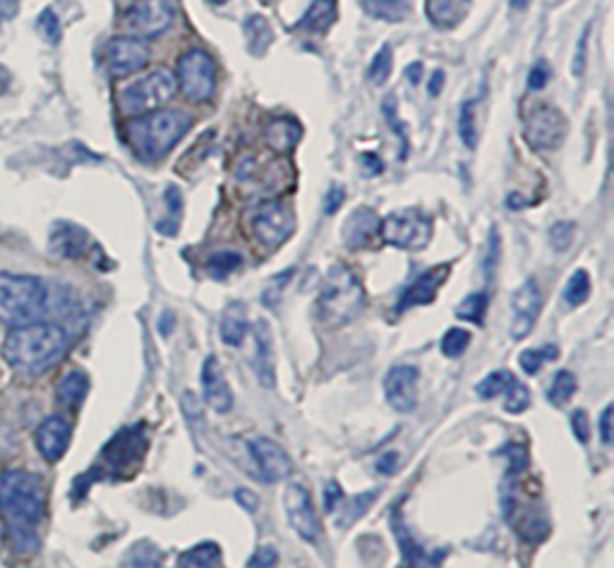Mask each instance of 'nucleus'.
Wrapping results in <instances>:
<instances>
[{
	"label": "nucleus",
	"mask_w": 614,
	"mask_h": 568,
	"mask_svg": "<svg viewBox=\"0 0 614 568\" xmlns=\"http://www.w3.org/2000/svg\"><path fill=\"white\" fill-rule=\"evenodd\" d=\"M178 568H224L221 549L214 542H202V545L188 549L180 557Z\"/></svg>",
	"instance_id": "nucleus-32"
},
{
	"label": "nucleus",
	"mask_w": 614,
	"mask_h": 568,
	"mask_svg": "<svg viewBox=\"0 0 614 568\" xmlns=\"http://www.w3.org/2000/svg\"><path fill=\"white\" fill-rule=\"evenodd\" d=\"M255 358H252V370H255L257 379L264 389H274L276 384V358H274V338H272V326L264 319L255 324Z\"/></svg>",
	"instance_id": "nucleus-21"
},
{
	"label": "nucleus",
	"mask_w": 614,
	"mask_h": 568,
	"mask_svg": "<svg viewBox=\"0 0 614 568\" xmlns=\"http://www.w3.org/2000/svg\"><path fill=\"white\" fill-rule=\"evenodd\" d=\"M531 5V0H511V8L514 10H526Z\"/></svg>",
	"instance_id": "nucleus-61"
},
{
	"label": "nucleus",
	"mask_w": 614,
	"mask_h": 568,
	"mask_svg": "<svg viewBox=\"0 0 614 568\" xmlns=\"http://www.w3.org/2000/svg\"><path fill=\"white\" fill-rule=\"evenodd\" d=\"M341 499H343L341 487L336 485V482H327V485H324V509H327L329 513L336 511V506L341 504Z\"/></svg>",
	"instance_id": "nucleus-52"
},
{
	"label": "nucleus",
	"mask_w": 614,
	"mask_h": 568,
	"mask_svg": "<svg viewBox=\"0 0 614 568\" xmlns=\"http://www.w3.org/2000/svg\"><path fill=\"white\" fill-rule=\"evenodd\" d=\"M370 3L375 5H382V8H391V5H399L401 0H370Z\"/></svg>",
	"instance_id": "nucleus-62"
},
{
	"label": "nucleus",
	"mask_w": 614,
	"mask_h": 568,
	"mask_svg": "<svg viewBox=\"0 0 614 568\" xmlns=\"http://www.w3.org/2000/svg\"><path fill=\"white\" fill-rule=\"evenodd\" d=\"M504 410L511 415H521L523 410H528L531 406V394H528V389L521 382H511L507 386V391H504Z\"/></svg>",
	"instance_id": "nucleus-41"
},
{
	"label": "nucleus",
	"mask_w": 614,
	"mask_h": 568,
	"mask_svg": "<svg viewBox=\"0 0 614 568\" xmlns=\"http://www.w3.org/2000/svg\"><path fill=\"white\" fill-rule=\"evenodd\" d=\"M202 394L204 403L214 413H228L233 408V391L226 382V374L221 370L216 355H209L202 365Z\"/></svg>",
	"instance_id": "nucleus-20"
},
{
	"label": "nucleus",
	"mask_w": 614,
	"mask_h": 568,
	"mask_svg": "<svg viewBox=\"0 0 614 568\" xmlns=\"http://www.w3.org/2000/svg\"><path fill=\"white\" fill-rule=\"evenodd\" d=\"M365 310V290L358 276L343 264H334L317 298L319 319L329 326L351 324Z\"/></svg>",
	"instance_id": "nucleus-4"
},
{
	"label": "nucleus",
	"mask_w": 614,
	"mask_h": 568,
	"mask_svg": "<svg viewBox=\"0 0 614 568\" xmlns=\"http://www.w3.org/2000/svg\"><path fill=\"white\" fill-rule=\"evenodd\" d=\"M468 5H471V0H427L425 10L435 27L451 29L466 17Z\"/></svg>",
	"instance_id": "nucleus-26"
},
{
	"label": "nucleus",
	"mask_w": 614,
	"mask_h": 568,
	"mask_svg": "<svg viewBox=\"0 0 614 568\" xmlns=\"http://www.w3.org/2000/svg\"><path fill=\"white\" fill-rule=\"evenodd\" d=\"M250 233L264 250H279L296 233V214L279 199H267L252 209Z\"/></svg>",
	"instance_id": "nucleus-9"
},
{
	"label": "nucleus",
	"mask_w": 614,
	"mask_h": 568,
	"mask_svg": "<svg viewBox=\"0 0 614 568\" xmlns=\"http://www.w3.org/2000/svg\"><path fill=\"white\" fill-rule=\"evenodd\" d=\"M449 267H435L425 274H420L411 286L403 290L401 300H399V310H411V307L418 305H430L432 300L437 298L439 288H442L444 279H447Z\"/></svg>",
	"instance_id": "nucleus-22"
},
{
	"label": "nucleus",
	"mask_w": 614,
	"mask_h": 568,
	"mask_svg": "<svg viewBox=\"0 0 614 568\" xmlns=\"http://www.w3.org/2000/svg\"><path fill=\"white\" fill-rule=\"evenodd\" d=\"M485 310H487V293H473L456 307V317L463 319V322L483 324Z\"/></svg>",
	"instance_id": "nucleus-38"
},
{
	"label": "nucleus",
	"mask_w": 614,
	"mask_h": 568,
	"mask_svg": "<svg viewBox=\"0 0 614 568\" xmlns=\"http://www.w3.org/2000/svg\"><path fill=\"white\" fill-rule=\"evenodd\" d=\"M147 453V434L142 427H128L118 432L101 451V461L111 475H130Z\"/></svg>",
	"instance_id": "nucleus-11"
},
{
	"label": "nucleus",
	"mask_w": 614,
	"mask_h": 568,
	"mask_svg": "<svg viewBox=\"0 0 614 568\" xmlns=\"http://www.w3.org/2000/svg\"><path fill=\"white\" fill-rule=\"evenodd\" d=\"M377 499V489H372V492H365V494H355V497H343L341 504L336 506L339 509V518H336V525L339 528H351L353 523H358L360 518L365 516V511L370 509L372 504H375Z\"/></svg>",
	"instance_id": "nucleus-30"
},
{
	"label": "nucleus",
	"mask_w": 614,
	"mask_h": 568,
	"mask_svg": "<svg viewBox=\"0 0 614 568\" xmlns=\"http://www.w3.org/2000/svg\"><path fill=\"white\" fill-rule=\"evenodd\" d=\"M250 453L255 458L257 470H260L264 482H281L293 473L291 456L284 451V446L276 444L274 439L257 437L250 441Z\"/></svg>",
	"instance_id": "nucleus-18"
},
{
	"label": "nucleus",
	"mask_w": 614,
	"mask_h": 568,
	"mask_svg": "<svg viewBox=\"0 0 614 568\" xmlns=\"http://www.w3.org/2000/svg\"><path fill=\"white\" fill-rule=\"evenodd\" d=\"M192 118L178 108H159V111L137 116L130 120L125 128L130 149L142 161H159L183 140L185 132L190 130Z\"/></svg>",
	"instance_id": "nucleus-3"
},
{
	"label": "nucleus",
	"mask_w": 614,
	"mask_h": 568,
	"mask_svg": "<svg viewBox=\"0 0 614 568\" xmlns=\"http://www.w3.org/2000/svg\"><path fill=\"white\" fill-rule=\"evenodd\" d=\"M588 36H591V27L583 29V34H581V39H579V48H576V56H574V75H576V77H581L583 72H586Z\"/></svg>",
	"instance_id": "nucleus-46"
},
{
	"label": "nucleus",
	"mask_w": 614,
	"mask_h": 568,
	"mask_svg": "<svg viewBox=\"0 0 614 568\" xmlns=\"http://www.w3.org/2000/svg\"><path fill=\"white\" fill-rule=\"evenodd\" d=\"M72 427L63 415H48L36 429V449L48 463H58L70 449Z\"/></svg>",
	"instance_id": "nucleus-19"
},
{
	"label": "nucleus",
	"mask_w": 614,
	"mask_h": 568,
	"mask_svg": "<svg viewBox=\"0 0 614 568\" xmlns=\"http://www.w3.org/2000/svg\"><path fill=\"white\" fill-rule=\"evenodd\" d=\"M571 429H574L576 439H579L581 444H588V439H591V422H588V415L583 413V410H576V413L571 415Z\"/></svg>",
	"instance_id": "nucleus-47"
},
{
	"label": "nucleus",
	"mask_w": 614,
	"mask_h": 568,
	"mask_svg": "<svg viewBox=\"0 0 614 568\" xmlns=\"http://www.w3.org/2000/svg\"><path fill=\"white\" fill-rule=\"evenodd\" d=\"M396 468H399V453H387V456H382V461L377 463V470L384 475H391Z\"/></svg>",
	"instance_id": "nucleus-55"
},
{
	"label": "nucleus",
	"mask_w": 614,
	"mask_h": 568,
	"mask_svg": "<svg viewBox=\"0 0 614 568\" xmlns=\"http://www.w3.org/2000/svg\"><path fill=\"white\" fill-rule=\"evenodd\" d=\"M180 92L192 104H207L216 92V65L202 48H192L178 60Z\"/></svg>",
	"instance_id": "nucleus-10"
},
{
	"label": "nucleus",
	"mask_w": 614,
	"mask_h": 568,
	"mask_svg": "<svg viewBox=\"0 0 614 568\" xmlns=\"http://www.w3.org/2000/svg\"><path fill=\"white\" fill-rule=\"evenodd\" d=\"M264 137H267L269 149L274 154H288L300 142V137H303V128H300L298 120L279 116L269 120V125L264 128Z\"/></svg>",
	"instance_id": "nucleus-24"
},
{
	"label": "nucleus",
	"mask_w": 614,
	"mask_h": 568,
	"mask_svg": "<svg viewBox=\"0 0 614 568\" xmlns=\"http://www.w3.org/2000/svg\"><path fill=\"white\" fill-rule=\"evenodd\" d=\"M574 394H576V377L571 372L562 370L552 377L550 389H547V401H550L552 406H564V403L571 401V396Z\"/></svg>",
	"instance_id": "nucleus-35"
},
{
	"label": "nucleus",
	"mask_w": 614,
	"mask_h": 568,
	"mask_svg": "<svg viewBox=\"0 0 614 568\" xmlns=\"http://www.w3.org/2000/svg\"><path fill=\"white\" fill-rule=\"evenodd\" d=\"M588 295H591V276H588V271L579 269L576 274H571L567 288H564V300H567L571 307H576L583 305V302L588 300Z\"/></svg>",
	"instance_id": "nucleus-37"
},
{
	"label": "nucleus",
	"mask_w": 614,
	"mask_h": 568,
	"mask_svg": "<svg viewBox=\"0 0 614 568\" xmlns=\"http://www.w3.org/2000/svg\"><path fill=\"white\" fill-rule=\"evenodd\" d=\"M10 84H12V77H10V72L3 68V65H0V96L3 94H8V89H10Z\"/></svg>",
	"instance_id": "nucleus-58"
},
{
	"label": "nucleus",
	"mask_w": 614,
	"mask_h": 568,
	"mask_svg": "<svg viewBox=\"0 0 614 568\" xmlns=\"http://www.w3.org/2000/svg\"><path fill=\"white\" fill-rule=\"evenodd\" d=\"M547 82H550V68H547L545 60H540L531 70V75H528V87H531L533 92H540V89H545Z\"/></svg>",
	"instance_id": "nucleus-48"
},
{
	"label": "nucleus",
	"mask_w": 614,
	"mask_h": 568,
	"mask_svg": "<svg viewBox=\"0 0 614 568\" xmlns=\"http://www.w3.org/2000/svg\"><path fill=\"white\" fill-rule=\"evenodd\" d=\"M209 3H214V5H224V3H228V0H209Z\"/></svg>",
	"instance_id": "nucleus-63"
},
{
	"label": "nucleus",
	"mask_w": 614,
	"mask_h": 568,
	"mask_svg": "<svg viewBox=\"0 0 614 568\" xmlns=\"http://www.w3.org/2000/svg\"><path fill=\"white\" fill-rule=\"evenodd\" d=\"M526 142L538 151H552L567 135V120L552 106H535L526 116Z\"/></svg>",
	"instance_id": "nucleus-13"
},
{
	"label": "nucleus",
	"mask_w": 614,
	"mask_h": 568,
	"mask_svg": "<svg viewBox=\"0 0 614 568\" xmlns=\"http://www.w3.org/2000/svg\"><path fill=\"white\" fill-rule=\"evenodd\" d=\"M68 334L63 326L29 322L12 326L3 343V358L22 377H39L68 353Z\"/></svg>",
	"instance_id": "nucleus-2"
},
{
	"label": "nucleus",
	"mask_w": 614,
	"mask_h": 568,
	"mask_svg": "<svg viewBox=\"0 0 614 568\" xmlns=\"http://www.w3.org/2000/svg\"><path fill=\"white\" fill-rule=\"evenodd\" d=\"M343 202H346V192H343L339 185H334L327 192V199H324V214H327V216L336 214V211L341 209Z\"/></svg>",
	"instance_id": "nucleus-50"
},
{
	"label": "nucleus",
	"mask_w": 614,
	"mask_h": 568,
	"mask_svg": "<svg viewBox=\"0 0 614 568\" xmlns=\"http://www.w3.org/2000/svg\"><path fill=\"white\" fill-rule=\"evenodd\" d=\"M173 17L176 10L171 0H135L125 12V27L137 39H149L164 34L173 24Z\"/></svg>",
	"instance_id": "nucleus-12"
},
{
	"label": "nucleus",
	"mask_w": 614,
	"mask_h": 568,
	"mask_svg": "<svg viewBox=\"0 0 614 568\" xmlns=\"http://www.w3.org/2000/svg\"><path fill=\"white\" fill-rule=\"evenodd\" d=\"M574 231H576V226L571 221L555 223V226L550 228V243H552V247H555V250H559V252L569 250L571 243H574Z\"/></svg>",
	"instance_id": "nucleus-45"
},
{
	"label": "nucleus",
	"mask_w": 614,
	"mask_h": 568,
	"mask_svg": "<svg viewBox=\"0 0 614 568\" xmlns=\"http://www.w3.org/2000/svg\"><path fill=\"white\" fill-rule=\"evenodd\" d=\"M394 530L396 537H399V545L403 549V559H406V568H432L437 566L439 557H430V554H425V549L418 545V542L413 540L411 535H408V530L403 528L399 521V513H394Z\"/></svg>",
	"instance_id": "nucleus-29"
},
{
	"label": "nucleus",
	"mask_w": 614,
	"mask_h": 568,
	"mask_svg": "<svg viewBox=\"0 0 614 568\" xmlns=\"http://www.w3.org/2000/svg\"><path fill=\"white\" fill-rule=\"evenodd\" d=\"M173 94H176V80L171 72L159 68L142 80L128 84L118 96V106L130 118L147 116V113L164 108L173 99Z\"/></svg>",
	"instance_id": "nucleus-6"
},
{
	"label": "nucleus",
	"mask_w": 614,
	"mask_h": 568,
	"mask_svg": "<svg viewBox=\"0 0 614 568\" xmlns=\"http://www.w3.org/2000/svg\"><path fill=\"white\" fill-rule=\"evenodd\" d=\"M511 382H514V374H509L504 370L490 372L483 382L475 386V394H478L480 398H485V401H492V398L502 396Z\"/></svg>",
	"instance_id": "nucleus-36"
},
{
	"label": "nucleus",
	"mask_w": 614,
	"mask_h": 568,
	"mask_svg": "<svg viewBox=\"0 0 614 568\" xmlns=\"http://www.w3.org/2000/svg\"><path fill=\"white\" fill-rule=\"evenodd\" d=\"M442 84H444V72L435 70L430 77V84H427V92H430V96H437L439 89H442Z\"/></svg>",
	"instance_id": "nucleus-57"
},
{
	"label": "nucleus",
	"mask_w": 614,
	"mask_h": 568,
	"mask_svg": "<svg viewBox=\"0 0 614 568\" xmlns=\"http://www.w3.org/2000/svg\"><path fill=\"white\" fill-rule=\"evenodd\" d=\"M48 290L36 276L0 271V322L10 326L29 324L46 310Z\"/></svg>",
	"instance_id": "nucleus-5"
},
{
	"label": "nucleus",
	"mask_w": 614,
	"mask_h": 568,
	"mask_svg": "<svg viewBox=\"0 0 614 568\" xmlns=\"http://www.w3.org/2000/svg\"><path fill=\"white\" fill-rule=\"evenodd\" d=\"M377 233L379 219L375 211L367 207L355 209L346 219V223H343V243L351 247V250H365V247H370L372 240L377 238Z\"/></svg>",
	"instance_id": "nucleus-23"
},
{
	"label": "nucleus",
	"mask_w": 614,
	"mask_h": 568,
	"mask_svg": "<svg viewBox=\"0 0 614 568\" xmlns=\"http://www.w3.org/2000/svg\"><path fill=\"white\" fill-rule=\"evenodd\" d=\"M420 72H423V65H420V63L408 65V70H406L408 82H411V84H418V82H420Z\"/></svg>",
	"instance_id": "nucleus-60"
},
{
	"label": "nucleus",
	"mask_w": 614,
	"mask_h": 568,
	"mask_svg": "<svg viewBox=\"0 0 614 568\" xmlns=\"http://www.w3.org/2000/svg\"><path fill=\"white\" fill-rule=\"evenodd\" d=\"M276 559H279V557H276L274 547H262V549H257L255 557L250 559L248 568H272L276 564Z\"/></svg>",
	"instance_id": "nucleus-49"
},
{
	"label": "nucleus",
	"mask_w": 614,
	"mask_h": 568,
	"mask_svg": "<svg viewBox=\"0 0 614 568\" xmlns=\"http://www.w3.org/2000/svg\"><path fill=\"white\" fill-rule=\"evenodd\" d=\"M382 240L399 250H425L432 240V219L423 209L391 211L384 221H379Z\"/></svg>",
	"instance_id": "nucleus-8"
},
{
	"label": "nucleus",
	"mask_w": 614,
	"mask_h": 568,
	"mask_svg": "<svg viewBox=\"0 0 614 568\" xmlns=\"http://www.w3.org/2000/svg\"><path fill=\"white\" fill-rule=\"evenodd\" d=\"M41 29H44L46 39H51L53 44L60 39V24H58V17L53 15V10H46L44 15H41Z\"/></svg>",
	"instance_id": "nucleus-51"
},
{
	"label": "nucleus",
	"mask_w": 614,
	"mask_h": 568,
	"mask_svg": "<svg viewBox=\"0 0 614 568\" xmlns=\"http://www.w3.org/2000/svg\"><path fill=\"white\" fill-rule=\"evenodd\" d=\"M360 163H363V168L367 171V175H379L384 171V166H382V161L377 159L375 154H365V156H360ZM363 171V173H365Z\"/></svg>",
	"instance_id": "nucleus-56"
},
{
	"label": "nucleus",
	"mask_w": 614,
	"mask_h": 568,
	"mask_svg": "<svg viewBox=\"0 0 614 568\" xmlns=\"http://www.w3.org/2000/svg\"><path fill=\"white\" fill-rule=\"evenodd\" d=\"M600 437H603V444H612V406H607L600 415Z\"/></svg>",
	"instance_id": "nucleus-54"
},
{
	"label": "nucleus",
	"mask_w": 614,
	"mask_h": 568,
	"mask_svg": "<svg viewBox=\"0 0 614 568\" xmlns=\"http://www.w3.org/2000/svg\"><path fill=\"white\" fill-rule=\"evenodd\" d=\"M291 166L281 159H269V156L245 154L236 166V180L252 197H260L267 202L269 195L281 192L288 183Z\"/></svg>",
	"instance_id": "nucleus-7"
},
{
	"label": "nucleus",
	"mask_w": 614,
	"mask_h": 568,
	"mask_svg": "<svg viewBox=\"0 0 614 568\" xmlns=\"http://www.w3.org/2000/svg\"><path fill=\"white\" fill-rule=\"evenodd\" d=\"M336 17V0H312L305 17L300 20V27L307 32H324L331 27Z\"/></svg>",
	"instance_id": "nucleus-33"
},
{
	"label": "nucleus",
	"mask_w": 614,
	"mask_h": 568,
	"mask_svg": "<svg viewBox=\"0 0 614 568\" xmlns=\"http://www.w3.org/2000/svg\"><path fill=\"white\" fill-rule=\"evenodd\" d=\"M557 355H559L557 346H545V348H540V350L538 348H528V350H523V353H521L519 362H521L523 372L538 374L540 367H543L547 360L557 358Z\"/></svg>",
	"instance_id": "nucleus-42"
},
{
	"label": "nucleus",
	"mask_w": 614,
	"mask_h": 568,
	"mask_svg": "<svg viewBox=\"0 0 614 568\" xmlns=\"http://www.w3.org/2000/svg\"><path fill=\"white\" fill-rule=\"evenodd\" d=\"M149 58H152V51H149L147 41L137 39V36H116L106 51L108 72L113 77L135 75V72L147 68Z\"/></svg>",
	"instance_id": "nucleus-15"
},
{
	"label": "nucleus",
	"mask_w": 614,
	"mask_h": 568,
	"mask_svg": "<svg viewBox=\"0 0 614 568\" xmlns=\"http://www.w3.org/2000/svg\"><path fill=\"white\" fill-rule=\"evenodd\" d=\"M87 233L80 226H70V223H60L51 233V247L60 257L77 259L87 252Z\"/></svg>",
	"instance_id": "nucleus-25"
},
{
	"label": "nucleus",
	"mask_w": 614,
	"mask_h": 568,
	"mask_svg": "<svg viewBox=\"0 0 614 568\" xmlns=\"http://www.w3.org/2000/svg\"><path fill=\"white\" fill-rule=\"evenodd\" d=\"M15 15V0H0V20Z\"/></svg>",
	"instance_id": "nucleus-59"
},
{
	"label": "nucleus",
	"mask_w": 614,
	"mask_h": 568,
	"mask_svg": "<svg viewBox=\"0 0 614 568\" xmlns=\"http://www.w3.org/2000/svg\"><path fill=\"white\" fill-rule=\"evenodd\" d=\"M459 137L468 149H475V144H478V128H475V101H466V104L461 106Z\"/></svg>",
	"instance_id": "nucleus-44"
},
{
	"label": "nucleus",
	"mask_w": 614,
	"mask_h": 568,
	"mask_svg": "<svg viewBox=\"0 0 614 568\" xmlns=\"http://www.w3.org/2000/svg\"><path fill=\"white\" fill-rule=\"evenodd\" d=\"M0 521L12 552L20 557L39 552L46 521V485L39 475L20 468L0 473Z\"/></svg>",
	"instance_id": "nucleus-1"
},
{
	"label": "nucleus",
	"mask_w": 614,
	"mask_h": 568,
	"mask_svg": "<svg viewBox=\"0 0 614 568\" xmlns=\"http://www.w3.org/2000/svg\"><path fill=\"white\" fill-rule=\"evenodd\" d=\"M391 68H394V53H391V46L384 44L377 51V56L372 58L370 70H367V75H370L372 84H384L389 80Z\"/></svg>",
	"instance_id": "nucleus-39"
},
{
	"label": "nucleus",
	"mask_w": 614,
	"mask_h": 568,
	"mask_svg": "<svg viewBox=\"0 0 614 568\" xmlns=\"http://www.w3.org/2000/svg\"><path fill=\"white\" fill-rule=\"evenodd\" d=\"M262 3H272V0H262Z\"/></svg>",
	"instance_id": "nucleus-64"
},
{
	"label": "nucleus",
	"mask_w": 614,
	"mask_h": 568,
	"mask_svg": "<svg viewBox=\"0 0 614 568\" xmlns=\"http://www.w3.org/2000/svg\"><path fill=\"white\" fill-rule=\"evenodd\" d=\"M248 331L250 322L248 314H245V307L240 305V302H233L226 310L224 319H221V341H224L226 346L238 348L240 343L245 341V336H248Z\"/></svg>",
	"instance_id": "nucleus-27"
},
{
	"label": "nucleus",
	"mask_w": 614,
	"mask_h": 568,
	"mask_svg": "<svg viewBox=\"0 0 614 568\" xmlns=\"http://www.w3.org/2000/svg\"><path fill=\"white\" fill-rule=\"evenodd\" d=\"M245 34H248V48L252 56H262L272 44V27L262 15H250L245 20Z\"/></svg>",
	"instance_id": "nucleus-34"
},
{
	"label": "nucleus",
	"mask_w": 614,
	"mask_h": 568,
	"mask_svg": "<svg viewBox=\"0 0 614 568\" xmlns=\"http://www.w3.org/2000/svg\"><path fill=\"white\" fill-rule=\"evenodd\" d=\"M89 391V379L87 374L80 370H72L60 379L56 386V401L65 408H77L84 401Z\"/></svg>",
	"instance_id": "nucleus-28"
},
{
	"label": "nucleus",
	"mask_w": 614,
	"mask_h": 568,
	"mask_svg": "<svg viewBox=\"0 0 614 568\" xmlns=\"http://www.w3.org/2000/svg\"><path fill=\"white\" fill-rule=\"evenodd\" d=\"M240 262H243V257H240L238 252L224 250V252H216V255L209 257L207 267H209V274H212L214 279H224V276L233 274V271L240 267Z\"/></svg>",
	"instance_id": "nucleus-40"
},
{
	"label": "nucleus",
	"mask_w": 614,
	"mask_h": 568,
	"mask_svg": "<svg viewBox=\"0 0 614 568\" xmlns=\"http://www.w3.org/2000/svg\"><path fill=\"white\" fill-rule=\"evenodd\" d=\"M540 310H543V290L538 281L528 279L511 295V338L514 341H523L531 334Z\"/></svg>",
	"instance_id": "nucleus-16"
},
{
	"label": "nucleus",
	"mask_w": 614,
	"mask_h": 568,
	"mask_svg": "<svg viewBox=\"0 0 614 568\" xmlns=\"http://www.w3.org/2000/svg\"><path fill=\"white\" fill-rule=\"evenodd\" d=\"M418 384L420 370L413 365H396L391 367L384 377V396L387 403L399 413H411L418 406Z\"/></svg>",
	"instance_id": "nucleus-17"
},
{
	"label": "nucleus",
	"mask_w": 614,
	"mask_h": 568,
	"mask_svg": "<svg viewBox=\"0 0 614 568\" xmlns=\"http://www.w3.org/2000/svg\"><path fill=\"white\" fill-rule=\"evenodd\" d=\"M166 204H168V216L173 219V214H176V219H180V209H183V197H180L178 187H168L166 190Z\"/></svg>",
	"instance_id": "nucleus-53"
},
{
	"label": "nucleus",
	"mask_w": 614,
	"mask_h": 568,
	"mask_svg": "<svg viewBox=\"0 0 614 568\" xmlns=\"http://www.w3.org/2000/svg\"><path fill=\"white\" fill-rule=\"evenodd\" d=\"M284 511H286V521L296 530V535L305 542H317L319 535H322V528H319V518L315 506H312L310 492L303 485H296L291 482L284 489Z\"/></svg>",
	"instance_id": "nucleus-14"
},
{
	"label": "nucleus",
	"mask_w": 614,
	"mask_h": 568,
	"mask_svg": "<svg viewBox=\"0 0 614 568\" xmlns=\"http://www.w3.org/2000/svg\"><path fill=\"white\" fill-rule=\"evenodd\" d=\"M468 343H471V334H468L466 329H461V326H454V329H449L447 334H444L439 348H442V353L447 355V358H459V355L466 353Z\"/></svg>",
	"instance_id": "nucleus-43"
},
{
	"label": "nucleus",
	"mask_w": 614,
	"mask_h": 568,
	"mask_svg": "<svg viewBox=\"0 0 614 568\" xmlns=\"http://www.w3.org/2000/svg\"><path fill=\"white\" fill-rule=\"evenodd\" d=\"M164 566V554L154 545L152 540L135 542L128 552H125L123 566L120 568H161Z\"/></svg>",
	"instance_id": "nucleus-31"
}]
</instances>
